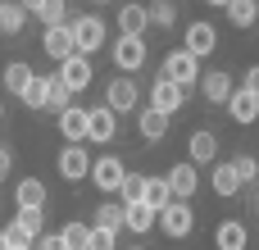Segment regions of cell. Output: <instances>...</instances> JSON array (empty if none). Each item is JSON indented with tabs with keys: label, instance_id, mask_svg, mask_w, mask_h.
<instances>
[{
	"label": "cell",
	"instance_id": "obj_6",
	"mask_svg": "<svg viewBox=\"0 0 259 250\" xmlns=\"http://www.w3.org/2000/svg\"><path fill=\"white\" fill-rule=\"evenodd\" d=\"M114 64L123 73H137L146 64V36H118L114 41Z\"/></svg>",
	"mask_w": 259,
	"mask_h": 250
},
{
	"label": "cell",
	"instance_id": "obj_7",
	"mask_svg": "<svg viewBox=\"0 0 259 250\" xmlns=\"http://www.w3.org/2000/svg\"><path fill=\"white\" fill-rule=\"evenodd\" d=\"M137 100H141V91H137V82H132V77H114V82L105 87V105H109L114 114L137 109Z\"/></svg>",
	"mask_w": 259,
	"mask_h": 250
},
{
	"label": "cell",
	"instance_id": "obj_45",
	"mask_svg": "<svg viewBox=\"0 0 259 250\" xmlns=\"http://www.w3.org/2000/svg\"><path fill=\"white\" fill-rule=\"evenodd\" d=\"M132 250H146V246H132Z\"/></svg>",
	"mask_w": 259,
	"mask_h": 250
},
{
	"label": "cell",
	"instance_id": "obj_25",
	"mask_svg": "<svg viewBox=\"0 0 259 250\" xmlns=\"http://www.w3.org/2000/svg\"><path fill=\"white\" fill-rule=\"evenodd\" d=\"M50 87H55V77L36 73V77L27 82V91H23V105H27V109H46V105H50Z\"/></svg>",
	"mask_w": 259,
	"mask_h": 250
},
{
	"label": "cell",
	"instance_id": "obj_3",
	"mask_svg": "<svg viewBox=\"0 0 259 250\" xmlns=\"http://www.w3.org/2000/svg\"><path fill=\"white\" fill-rule=\"evenodd\" d=\"M91 169H96V159L87 155V146L82 141H68L64 155H59V178L64 182H82V178H91Z\"/></svg>",
	"mask_w": 259,
	"mask_h": 250
},
{
	"label": "cell",
	"instance_id": "obj_31",
	"mask_svg": "<svg viewBox=\"0 0 259 250\" xmlns=\"http://www.w3.org/2000/svg\"><path fill=\"white\" fill-rule=\"evenodd\" d=\"M73 96H77V91H73V87H68L64 77H55V87H50V105H46V109H55V114L73 109Z\"/></svg>",
	"mask_w": 259,
	"mask_h": 250
},
{
	"label": "cell",
	"instance_id": "obj_46",
	"mask_svg": "<svg viewBox=\"0 0 259 250\" xmlns=\"http://www.w3.org/2000/svg\"><path fill=\"white\" fill-rule=\"evenodd\" d=\"M96 5H105V0H96Z\"/></svg>",
	"mask_w": 259,
	"mask_h": 250
},
{
	"label": "cell",
	"instance_id": "obj_32",
	"mask_svg": "<svg viewBox=\"0 0 259 250\" xmlns=\"http://www.w3.org/2000/svg\"><path fill=\"white\" fill-rule=\"evenodd\" d=\"M91 232H96V228H87V223H77V219L64 223V241H68L73 250H87V246H91Z\"/></svg>",
	"mask_w": 259,
	"mask_h": 250
},
{
	"label": "cell",
	"instance_id": "obj_23",
	"mask_svg": "<svg viewBox=\"0 0 259 250\" xmlns=\"http://www.w3.org/2000/svg\"><path fill=\"white\" fill-rule=\"evenodd\" d=\"M228 109H232V118H237V123H255V118H259V96L241 87V91H232Z\"/></svg>",
	"mask_w": 259,
	"mask_h": 250
},
{
	"label": "cell",
	"instance_id": "obj_14",
	"mask_svg": "<svg viewBox=\"0 0 259 250\" xmlns=\"http://www.w3.org/2000/svg\"><path fill=\"white\" fill-rule=\"evenodd\" d=\"M168 182H173V196H178V200H191V196H196V187H200V173H196V164H187V159H182V164H173V169H168Z\"/></svg>",
	"mask_w": 259,
	"mask_h": 250
},
{
	"label": "cell",
	"instance_id": "obj_27",
	"mask_svg": "<svg viewBox=\"0 0 259 250\" xmlns=\"http://www.w3.org/2000/svg\"><path fill=\"white\" fill-rule=\"evenodd\" d=\"M23 23H27V9H23V0H5L0 32H5V36H18V32H23Z\"/></svg>",
	"mask_w": 259,
	"mask_h": 250
},
{
	"label": "cell",
	"instance_id": "obj_36",
	"mask_svg": "<svg viewBox=\"0 0 259 250\" xmlns=\"http://www.w3.org/2000/svg\"><path fill=\"white\" fill-rule=\"evenodd\" d=\"M232 164H237V173H241V182H259V159H250V155H237Z\"/></svg>",
	"mask_w": 259,
	"mask_h": 250
},
{
	"label": "cell",
	"instance_id": "obj_20",
	"mask_svg": "<svg viewBox=\"0 0 259 250\" xmlns=\"http://www.w3.org/2000/svg\"><path fill=\"white\" fill-rule=\"evenodd\" d=\"M14 200H18V210H46V182L41 178H23L14 187Z\"/></svg>",
	"mask_w": 259,
	"mask_h": 250
},
{
	"label": "cell",
	"instance_id": "obj_2",
	"mask_svg": "<svg viewBox=\"0 0 259 250\" xmlns=\"http://www.w3.org/2000/svg\"><path fill=\"white\" fill-rule=\"evenodd\" d=\"M159 228H164V237H191V232H196V210H191V200L164 205V210H159Z\"/></svg>",
	"mask_w": 259,
	"mask_h": 250
},
{
	"label": "cell",
	"instance_id": "obj_40",
	"mask_svg": "<svg viewBox=\"0 0 259 250\" xmlns=\"http://www.w3.org/2000/svg\"><path fill=\"white\" fill-rule=\"evenodd\" d=\"M246 91H255V96H259V64H255V68H246Z\"/></svg>",
	"mask_w": 259,
	"mask_h": 250
},
{
	"label": "cell",
	"instance_id": "obj_43",
	"mask_svg": "<svg viewBox=\"0 0 259 250\" xmlns=\"http://www.w3.org/2000/svg\"><path fill=\"white\" fill-rule=\"evenodd\" d=\"M209 5H219V9H228V5H232V0H209Z\"/></svg>",
	"mask_w": 259,
	"mask_h": 250
},
{
	"label": "cell",
	"instance_id": "obj_35",
	"mask_svg": "<svg viewBox=\"0 0 259 250\" xmlns=\"http://www.w3.org/2000/svg\"><path fill=\"white\" fill-rule=\"evenodd\" d=\"M150 23H155V27H173V23H178V9H173L168 0H150Z\"/></svg>",
	"mask_w": 259,
	"mask_h": 250
},
{
	"label": "cell",
	"instance_id": "obj_12",
	"mask_svg": "<svg viewBox=\"0 0 259 250\" xmlns=\"http://www.w3.org/2000/svg\"><path fill=\"white\" fill-rule=\"evenodd\" d=\"M9 241H41V210H18V219H9Z\"/></svg>",
	"mask_w": 259,
	"mask_h": 250
},
{
	"label": "cell",
	"instance_id": "obj_28",
	"mask_svg": "<svg viewBox=\"0 0 259 250\" xmlns=\"http://www.w3.org/2000/svg\"><path fill=\"white\" fill-rule=\"evenodd\" d=\"M96 228H109V232L127 228V205H114V200H105V205L96 210Z\"/></svg>",
	"mask_w": 259,
	"mask_h": 250
},
{
	"label": "cell",
	"instance_id": "obj_1",
	"mask_svg": "<svg viewBox=\"0 0 259 250\" xmlns=\"http://www.w3.org/2000/svg\"><path fill=\"white\" fill-rule=\"evenodd\" d=\"M164 77H173V82H182V87L191 91V87L205 77V73H200V55H191L187 46H182V50H173V55L164 59Z\"/></svg>",
	"mask_w": 259,
	"mask_h": 250
},
{
	"label": "cell",
	"instance_id": "obj_33",
	"mask_svg": "<svg viewBox=\"0 0 259 250\" xmlns=\"http://www.w3.org/2000/svg\"><path fill=\"white\" fill-rule=\"evenodd\" d=\"M46 27H55V23H68V5L64 0H41V14H36Z\"/></svg>",
	"mask_w": 259,
	"mask_h": 250
},
{
	"label": "cell",
	"instance_id": "obj_44",
	"mask_svg": "<svg viewBox=\"0 0 259 250\" xmlns=\"http://www.w3.org/2000/svg\"><path fill=\"white\" fill-rule=\"evenodd\" d=\"M0 14H5V0H0Z\"/></svg>",
	"mask_w": 259,
	"mask_h": 250
},
{
	"label": "cell",
	"instance_id": "obj_22",
	"mask_svg": "<svg viewBox=\"0 0 259 250\" xmlns=\"http://www.w3.org/2000/svg\"><path fill=\"white\" fill-rule=\"evenodd\" d=\"M209 182H214V191H219V196H237V191L246 187L232 159H228V164H214V173H209Z\"/></svg>",
	"mask_w": 259,
	"mask_h": 250
},
{
	"label": "cell",
	"instance_id": "obj_15",
	"mask_svg": "<svg viewBox=\"0 0 259 250\" xmlns=\"http://www.w3.org/2000/svg\"><path fill=\"white\" fill-rule=\"evenodd\" d=\"M146 27H150V9L146 5H123L118 9V32L123 36H146Z\"/></svg>",
	"mask_w": 259,
	"mask_h": 250
},
{
	"label": "cell",
	"instance_id": "obj_17",
	"mask_svg": "<svg viewBox=\"0 0 259 250\" xmlns=\"http://www.w3.org/2000/svg\"><path fill=\"white\" fill-rule=\"evenodd\" d=\"M168 118H173V114H164V109H155V105H150V109H137V132H141L146 141H159V137L168 132Z\"/></svg>",
	"mask_w": 259,
	"mask_h": 250
},
{
	"label": "cell",
	"instance_id": "obj_34",
	"mask_svg": "<svg viewBox=\"0 0 259 250\" xmlns=\"http://www.w3.org/2000/svg\"><path fill=\"white\" fill-rule=\"evenodd\" d=\"M146 182H150V178H141V173H127V182H123V191H118V196H123V205H132V200H146Z\"/></svg>",
	"mask_w": 259,
	"mask_h": 250
},
{
	"label": "cell",
	"instance_id": "obj_37",
	"mask_svg": "<svg viewBox=\"0 0 259 250\" xmlns=\"http://www.w3.org/2000/svg\"><path fill=\"white\" fill-rule=\"evenodd\" d=\"M114 241H118V232H109V228H96V232H91V246H87V250H114Z\"/></svg>",
	"mask_w": 259,
	"mask_h": 250
},
{
	"label": "cell",
	"instance_id": "obj_4",
	"mask_svg": "<svg viewBox=\"0 0 259 250\" xmlns=\"http://www.w3.org/2000/svg\"><path fill=\"white\" fill-rule=\"evenodd\" d=\"M150 105L164 109V114H178V109L187 105V87L173 82V77H155V82H150Z\"/></svg>",
	"mask_w": 259,
	"mask_h": 250
},
{
	"label": "cell",
	"instance_id": "obj_29",
	"mask_svg": "<svg viewBox=\"0 0 259 250\" xmlns=\"http://www.w3.org/2000/svg\"><path fill=\"white\" fill-rule=\"evenodd\" d=\"M146 200H150L155 210L173 205V200H178V196H173V182H168V178H150V182H146Z\"/></svg>",
	"mask_w": 259,
	"mask_h": 250
},
{
	"label": "cell",
	"instance_id": "obj_19",
	"mask_svg": "<svg viewBox=\"0 0 259 250\" xmlns=\"http://www.w3.org/2000/svg\"><path fill=\"white\" fill-rule=\"evenodd\" d=\"M187 150H191V164H214V159H219V137H214L209 128H200V132H191Z\"/></svg>",
	"mask_w": 259,
	"mask_h": 250
},
{
	"label": "cell",
	"instance_id": "obj_21",
	"mask_svg": "<svg viewBox=\"0 0 259 250\" xmlns=\"http://www.w3.org/2000/svg\"><path fill=\"white\" fill-rule=\"evenodd\" d=\"M246 241H250V232H246V223H237V219L219 223V232H214V246L219 250H246Z\"/></svg>",
	"mask_w": 259,
	"mask_h": 250
},
{
	"label": "cell",
	"instance_id": "obj_24",
	"mask_svg": "<svg viewBox=\"0 0 259 250\" xmlns=\"http://www.w3.org/2000/svg\"><path fill=\"white\" fill-rule=\"evenodd\" d=\"M155 223H159V210H155L150 200H132V205H127V228H132V232H150Z\"/></svg>",
	"mask_w": 259,
	"mask_h": 250
},
{
	"label": "cell",
	"instance_id": "obj_41",
	"mask_svg": "<svg viewBox=\"0 0 259 250\" xmlns=\"http://www.w3.org/2000/svg\"><path fill=\"white\" fill-rule=\"evenodd\" d=\"M23 9L27 14H41V0H23Z\"/></svg>",
	"mask_w": 259,
	"mask_h": 250
},
{
	"label": "cell",
	"instance_id": "obj_9",
	"mask_svg": "<svg viewBox=\"0 0 259 250\" xmlns=\"http://www.w3.org/2000/svg\"><path fill=\"white\" fill-rule=\"evenodd\" d=\"M46 55H50V59H68V55H77L73 23H55V27H46Z\"/></svg>",
	"mask_w": 259,
	"mask_h": 250
},
{
	"label": "cell",
	"instance_id": "obj_39",
	"mask_svg": "<svg viewBox=\"0 0 259 250\" xmlns=\"http://www.w3.org/2000/svg\"><path fill=\"white\" fill-rule=\"evenodd\" d=\"M9 169H14V155H9V150H5V146H0V182H5V178H9Z\"/></svg>",
	"mask_w": 259,
	"mask_h": 250
},
{
	"label": "cell",
	"instance_id": "obj_8",
	"mask_svg": "<svg viewBox=\"0 0 259 250\" xmlns=\"http://www.w3.org/2000/svg\"><path fill=\"white\" fill-rule=\"evenodd\" d=\"M187 50L191 55H214L219 50V32H214V23H205V18H196V23H187Z\"/></svg>",
	"mask_w": 259,
	"mask_h": 250
},
{
	"label": "cell",
	"instance_id": "obj_5",
	"mask_svg": "<svg viewBox=\"0 0 259 250\" xmlns=\"http://www.w3.org/2000/svg\"><path fill=\"white\" fill-rule=\"evenodd\" d=\"M73 36H77V55H96L105 46V23L96 14H82V18H73Z\"/></svg>",
	"mask_w": 259,
	"mask_h": 250
},
{
	"label": "cell",
	"instance_id": "obj_30",
	"mask_svg": "<svg viewBox=\"0 0 259 250\" xmlns=\"http://www.w3.org/2000/svg\"><path fill=\"white\" fill-rule=\"evenodd\" d=\"M228 18H232V27H250L259 18V0H232L228 5Z\"/></svg>",
	"mask_w": 259,
	"mask_h": 250
},
{
	"label": "cell",
	"instance_id": "obj_18",
	"mask_svg": "<svg viewBox=\"0 0 259 250\" xmlns=\"http://www.w3.org/2000/svg\"><path fill=\"white\" fill-rule=\"evenodd\" d=\"M114 128H118V114L105 105V109H91V128H87V141H96V146H105V141H114Z\"/></svg>",
	"mask_w": 259,
	"mask_h": 250
},
{
	"label": "cell",
	"instance_id": "obj_13",
	"mask_svg": "<svg viewBox=\"0 0 259 250\" xmlns=\"http://www.w3.org/2000/svg\"><path fill=\"white\" fill-rule=\"evenodd\" d=\"M200 91H205V100H209V105H228L237 87H232V73H223V68H219V73H205V77H200Z\"/></svg>",
	"mask_w": 259,
	"mask_h": 250
},
{
	"label": "cell",
	"instance_id": "obj_26",
	"mask_svg": "<svg viewBox=\"0 0 259 250\" xmlns=\"http://www.w3.org/2000/svg\"><path fill=\"white\" fill-rule=\"evenodd\" d=\"M0 77H5V91L23 96V91H27V82H32L36 73H32V68H27L23 59H14V64H5V73H0Z\"/></svg>",
	"mask_w": 259,
	"mask_h": 250
},
{
	"label": "cell",
	"instance_id": "obj_38",
	"mask_svg": "<svg viewBox=\"0 0 259 250\" xmlns=\"http://www.w3.org/2000/svg\"><path fill=\"white\" fill-rule=\"evenodd\" d=\"M41 250H73L64 241V232H41Z\"/></svg>",
	"mask_w": 259,
	"mask_h": 250
},
{
	"label": "cell",
	"instance_id": "obj_16",
	"mask_svg": "<svg viewBox=\"0 0 259 250\" xmlns=\"http://www.w3.org/2000/svg\"><path fill=\"white\" fill-rule=\"evenodd\" d=\"M87 128H91V109H64L59 114V132H64V141H87Z\"/></svg>",
	"mask_w": 259,
	"mask_h": 250
},
{
	"label": "cell",
	"instance_id": "obj_10",
	"mask_svg": "<svg viewBox=\"0 0 259 250\" xmlns=\"http://www.w3.org/2000/svg\"><path fill=\"white\" fill-rule=\"evenodd\" d=\"M91 182H96L100 191H123V182H127V169H123L114 155H105V159H96V169H91Z\"/></svg>",
	"mask_w": 259,
	"mask_h": 250
},
{
	"label": "cell",
	"instance_id": "obj_42",
	"mask_svg": "<svg viewBox=\"0 0 259 250\" xmlns=\"http://www.w3.org/2000/svg\"><path fill=\"white\" fill-rule=\"evenodd\" d=\"M0 250H9V232H0Z\"/></svg>",
	"mask_w": 259,
	"mask_h": 250
},
{
	"label": "cell",
	"instance_id": "obj_11",
	"mask_svg": "<svg viewBox=\"0 0 259 250\" xmlns=\"http://www.w3.org/2000/svg\"><path fill=\"white\" fill-rule=\"evenodd\" d=\"M59 77H64L73 91H87V87H91V55H68V59H59Z\"/></svg>",
	"mask_w": 259,
	"mask_h": 250
}]
</instances>
